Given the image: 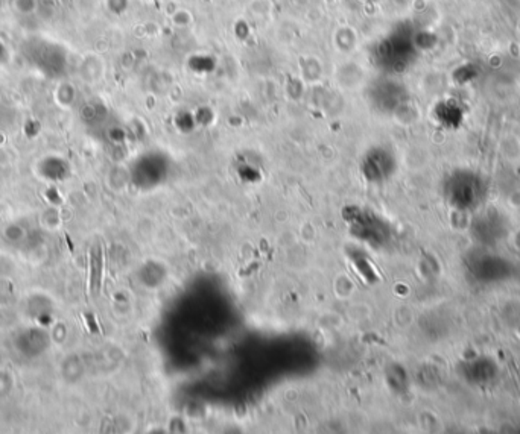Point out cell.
<instances>
[{"mask_svg":"<svg viewBox=\"0 0 520 434\" xmlns=\"http://www.w3.org/2000/svg\"><path fill=\"white\" fill-rule=\"evenodd\" d=\"M17 6L20 12H31L34 10V0H19Z\"/></svg>","mask_w":520,"mask_h":434,"instance_id":"cell-2","label":"cell"},{"mask_svg":"<svg viewBox=\"0 0 520 434\" xmlns=\"http://www.w3.org/2000/svg\"><path fill=\"white\" fill-rule=\"evenodd\" d=\"M8 61V51L5 44L0 42V64H5Z\"/></svg>","mask_w":520,"mask_h":434,"instance_id":"cell-3","label":"cell"},{"mask_svg":"<svg viewBox=\"0 0 520 434\" xmlns=\"http://www.w3.org/2000/svg\"><path fill=\"white\" fill-rule=\"evenodd\" d=\"M101 266H102L101 255L93 254V257H92V278H90L92 292H96L99 288V284H101Z\"/></svg>","mask_w":520,"mask_h":434,"instance_id":"cell-1","label":"cell"}]
</instances>
